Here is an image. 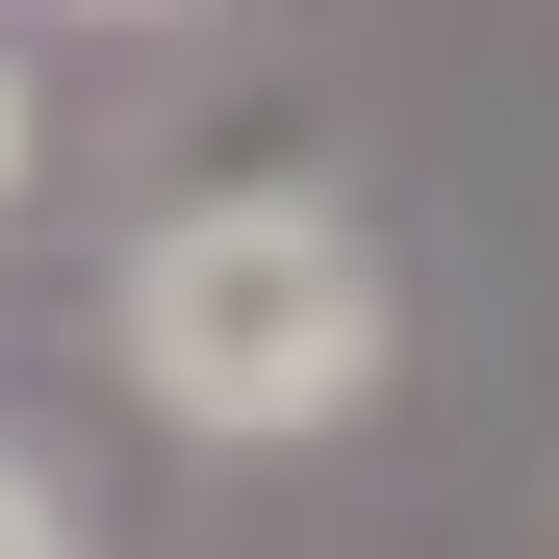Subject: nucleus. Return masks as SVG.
<instances>
[{
  "label": "nucleus",
  "mask_w": 559,
  "mask_h": 559,
  "mask_svg": "<svg viewBox=\"0 0 559 559\" xmlns=\"http://www.w3.org/2000/svg\"><path fill=\"white\" fill-rule=\"evenodd\" d=\"M128 407L204 432V457H306L382 407V254H356V204H306V178H204V204L128 229Z\"/></svg>",
  "instance_id": "obj_1"
},
{
  "label": "nucleus",
  "mask_w": 559,
  "mask_h": 559,
  "mask_svg": "<svg viewBox=\"0 0 559 559\" xmlns=\"http://www.w3.org/2000/svg\"><path fill=\"white\" fill-rule=\"evenodd\" d=\"M0 559H103V534H76V509L26 484V457H0Z\"/></svg>",
  "instance_id": "obj_2"
},
{
  "label": "nucleus",
  "mask_w": 559,
  "mask_h": 559,
  "mask_svg": "<svg viewBox=\"0 0 559 559\" xmlns=\"http://www.w3.org/2000/svg\"><path fill=\"white\" fill-rule=\"evenodd\" d=\"M0 204H26V76H0Z\"/></svg>",
  "instance_id": "obj_3"
},
{
  "label": "nucleus",
  "mask_w": 559,
  "mask_h": 559,
  "mask_svg": "<svg viewBox=\"0 0 559 559\" xmlns=\"http://www.w3.org/2000/svg\"><path fill=\"white\" fill-rule=\"evenodd\" d=\"M76 26H178V0H76Z\"/></svg>",
  "instance_id": "obj_4"
}]
</instances>
